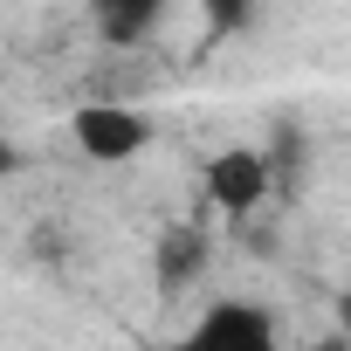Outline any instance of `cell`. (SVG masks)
Returning a JSON list of instances; mask_svg holds the SVG:
<instances>
[{"instance_id": "obj_2", "label": "cell", "mask_w": 351, "mask_h": 351, "mask_svg": "<svg viewBox=\"0 0 351 351\" xmlns=\"http://www.w3.org/2000/svg\"><path fill=\"white\" fill-rule=\"evenodd\" d=\"M180 351H282V337H276V317H269L262 303L228 296V303H214V310L186 330Z\"/></svg>"}, {"instance_id": "obj_8", "label": "cell", "mask_w": 351, "mask_h": 351, "mask_svg": "<svg viewBox=\"0 0 351 351\" xmlns=\"http://www.w3.org/2000/svg\"><path fill=\"white\" fill-rule=\"evenodd\" d=\"M337 324H344V337H351V289L337 296Z\"/></svg>"}, {"instance_id": "obj_3", "label": "cell", "mask_w": 351, "mask_h": 351, "mask_svg": "<svg viewBox=\"0 0 351 351\" xmlns=\"http://www.w3.org/2000/svg\"><path fill=\"white\" fill-rule=\"evenodd\" d=\"M269 180H276V165H269V152H255V145H228V152L207 158V200H214L221 214L262 207V200H269Z\"/></svg>"}, {"instance_id": "obj_6", "label": "cell", "mask_w": 351, "mask_h": 351, "mask_svg": "<svg viewBox=\"0 0 351 351\" xmlns=\"http://www.w3.org/2000/svg\"><path fill=\"white\" fill-rule=\"evenodd\" d=\"M193 255H200V234H172V241H165V269H158L165 289H180V282L193 276Z\"/></svg>"}, {"instance_id": "obj_5", "label": "cell", "mask_w": 351, "mask_h": 351, "mask_svg": "<svg viewBox=\"0 0 351 351\" xmlns=\"http://www.w3.org/2000/svg\"><path fill=\"white\" fill-rule=\"evenodd\" d=\"M200 8H207V28H214V35H241V28L255 21L262 0H200Z\"/></svg>"}, {"instance_id": "obj_4", "label": "cell", "mask_w": 351, "mask_h": 351, "mask_svg": "<svg viewBox=\"0 0 351 351\" xmlns=\"http://www.w3.org/2000/svg\"><path fill=\"white\" fill-rule=\"evenodd\" d=\"M90 14H97V35H104L110 49H138V42L158 28L165 0H90Z\"/></svg>"}, {"instance_id": "obj_1", "label": "cell", "mask_w": 351, "mask_h": 351, "mask_svg": "<svg viewBox=\"0 0 351 351\" xmlns=\"http://www.w3.org/2000/svg\"><path fill=\"white\" fill-rule=\"evenodd\" d=\"M69 138H76L83 158L124 165V158H138V152L152 145V117L131 110V104H83V110L69 117Z\"/></svg>"}, {"instance_id": "obj_7", "label": "cell", "mask_w": 351, "mask_h": 351, "mask_svg": "<svg viewBox=\"0 0 351 351\" xmlns=\"http://www.w3.org/2000/svg\"><path fill=\"white\" fill-rule=\"evenodd\" d=\"M21 165H28V152H21L14 138H0V186H8V180H14V172H21Z\"/></svg>"}, {"instance_id": "obj_9", "label": "cell", "mask_w": 351, "mask_h": 351, "mask_svg": "<svg viewBox=\"0 0 351 351\" xmlns=\"http://www.w3.org/2000/svg\"><path fill=\"white\" fill-rule=\"evenodd\" d=\"M310 351H351V337H330V344H310Z\"/></svg>"}]
</instances>
